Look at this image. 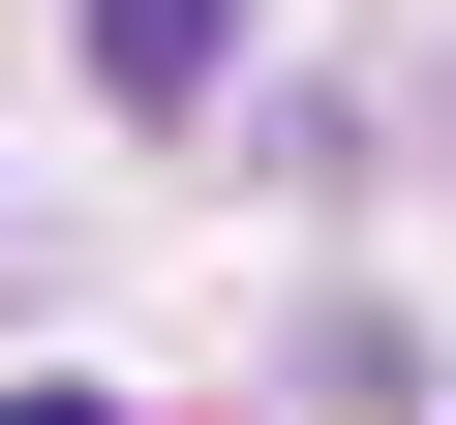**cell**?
Returning <instances> with one entry per match:
<instances>
[{"instance_id": "6da1fadb", "label": "cell", "mask_w": 456, "mask_h": 425, "mask_svg": "<svg viewBox=\"0 0 456 425\" xmlns=\"http://www.w3.org/2000/svg\"><path fill=\"white\" fill-rule=\"evenodd\" d=\"M213 31H244V0H92V61H122V92H213Z\"/></svg>"}, {"instance_id": "7a4b0ae2", "label": "cell", "mask_w": 456, "mask_h": 425, "mask_svg": "<svg viewBox=\"0 0 456 425\" xmlns=\"http://www.w3.org/2000/svg\"><path fill=\"white\" fill-rule=\"evenodd\" d=\"M31 425H92V395H31Z\"/></svg>"}]
</instances>
